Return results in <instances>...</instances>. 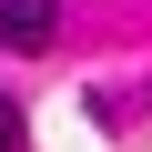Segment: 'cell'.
Instances as JSON below:
<instances>
[{
    "label": "cell",
    "mask_w": 152,
    "mask_h": 152,
    "mask_svg": "<svg viewBox=\"0 0 152 152\" xmlns=\"http://www.w3.org/2000/svg\"><path fill=\"white\" fill-rule=\"evenodd\" d=\"M61 0H0V51H51Z\"/></svg>",
    "instance_id": "1"
},
{
    "label": "cell",
    "mask_w": 152,
    "mask_h": 152,
    "mask_svg": "<svg viewBox=\"0 0 152 152\" xmlns=\"http://www.w3.org/2000/svg\"><path fill=\"white\" fill-rule=\"evenodd\" d=\"M0 152H20V102H0Z\"/></svg>",
    "instance_id": "2"
}]
</instances>
